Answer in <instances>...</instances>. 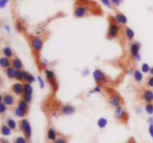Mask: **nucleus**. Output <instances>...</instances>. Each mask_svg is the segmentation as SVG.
<instances>
[{"instance_id": "f257e3e1", "label": "nucleus", "mask_w": 153, "mask_h": 143, "mask_svg": "<svg viewBox=\"0 0 153 143\" xmlns=\"http://www.w3.org/2000/svg\"><path fill=\"white\" fill-rule=\"evenodd\" d=\"M120 24L115 19L114 16H109V27L108 30L107 37L108 39H114L119 36Z\"/></svg>"}, {"instance_id": "f03ea898", "label": "nucleus", "mask_w": 153, "mask_h": 143, "mask_svg": "<svg viewBox=\"0 0 153 143\" xmlns=\"http://www.w3.org/2000/svg\"><path fill=\"white\" fill-rule=\"evenodd\" d=\"M30 46L33 52L35 53H39L41 51L43 46V40L39 37H32L30 38Z\"/></svg>"}, {"instance_id": "7ed1b4c3", "label": "nucleus", "mask_w": 153, "mask_h": 143, "mask_svg": "<svg viewBox=\"0 0 153 143\" xmlns=\"http://www.w3.org/2000/svg\"><path fill=\"white\" fill-rule=\"evenodd\" d=\"M108 98L109 104L113 107H115V108L120 107V106H122L123 103V100L122 97L115 92H112L111 93L109 94Z\"/></svg>"}, {"instance_id": "20e7f679", "label": "nucleus", "mask_w": 153, "mask_h": 143, "mask_svg": "<svg viewBox=\"0 0 153 143\" xmlns=\"http://www.w3.org/2000/svg\"><path fill=\"white\" fill-rule=\"evenodd\" d=\"M89 8L85 4H79L73 10V15L76 18H83L88 14Z\"/></svg>"}, {"instance_id": "39448f33", "label": "nucleus", "mask_w": 153, "mask_h": 143, "mask_svg": "<svg viewBox=\"0 0 153 143\" xmlns=\"http://www.w3.org/2000/svg\"><path fill=\"white\" fill-rule=\"evenodd\" d=\"M93 77H94L95 81L97 82V85H100V86L107 82L106 74L101 69H99L94 70V72H93Z\"/></svg>"}, {"instance_id": "423d86ee", "label": "nucleus", "mask_w": 153, "mask_h": 143, "mask_svg": "<svg viewBox=\"0 0 153 143\" xmlns=\"http://www.w3.org/2000/svg\"><path fill=\"white\" fill-rule=\"evenodd\" d=\"M19 127H20V129L22 130L23 133L25 134V137L27 139L31 138L32 130H31V127L29 122L27 119H22L19 122Z\"/></svg>"}, {"instance_id": "0eeeda50", "label": "nucleus", "mask_w": 153, "mask_h": 143, "mask_svg": "<svg viewBox=\"0 0 153 143\" xmlns=\"http://www.w3.org/2000/svg\"><path fill=\"white\" fill-rule=\"evenodd\" d=\"M114 117L117 120L124 121V122L126 121V122L128 120V113L124 110L122 106H120V107H116V109H115Z\"/></svg>"}, {"instance_id": "6e6552de", "label": "nucleus", "mask_w": 153, "mask_h": 143, "mask_svg": "<svg viewBox=\"0 0 153 143\" xmlns=\"http://www.w3.org/2000/svg\"><path fill=\"white\" fill-rule=\"evenodd\" d=\"M45 74H46V79H47L48 81L50 83V84L52 85V87H58V83H57L56 79H55V75L54 72L52 71V70L46 69L45 70Z\"/></svg>"}, {"instance_id": "1a4fd4ad", "label": "nucleus", "mask_w": 153, "mask_h": 143, "mask_svg": "<svg viewBox=\"0 0 153 143\" xmlns=\"http://www.w3.org/2000/svg\"><path fill=\"white\" fill-rule=\"evenodd\" d=\"M1 101L7 107L13 106L15 104V98L10 93H4L1 95Z\"/></svg>"}, {"instance_id": "9d476101", "label": "nucleus", "mask_w": 153, "mask_h": 143, "mask_svg": "<svg viewBox=\"0 0 153 143\" xmlns=\"http://www.w3.org/2000/svg\"><path fill=\"white\" fill-rule=\"evenodd\" d=\"M141 98L146 103H153V91L149 89H144L141 93Z\"/></svg>"}, {"instance_id": "9b49d317", "label": "nucleus", "mask_w": 153, "mask_h": 143, "mask_svg": "<svg viewBox=\"0 0 153 143\" xmlns=\"http://www.w3.org/2000/svg\"><path fill=\"white\" fill-rule=\"evenodd\" d=\"M11 92L16 95H23L24 90H23V84L21 83H15L12 85Z\"/></svg>"}, {"instance_id": "f8f14e48", "label": "nucleus", "mask_w": 153, "mask_h": 143, "mask_svg": "<svg viewBox=\"0 0 153 143\" xmlns=\"http://www.w3.org/2000/svg\"><path fill=\"white\" fill-rule=\"evenodd\" d=\"M114 18L115 19H116L117 22L120 25H126L127 24V22H128L126 16L124 13H121V12H117V13H115Z\"/></svg>"}, {"instance_id": "ddd939ff", "label": "nucleus", "mask_w": 153, "mask_h": 143, "mask_svg": "<svg viewBox=\"0 0 153 143\" xmlns=\"http://www.w3.org/2000/svg\"><path fill=\"white\" fill-rule=\"evenodd\" d=\"M140 43H137V42H134L131 44L130 46V53H131V56L134 57L136 55H137L138 54H140Z\"/></svg>"}, {"instance_id": "4468645a", "label": "nucleus", "mask_w": 153, "mask_h": 143, "mask_svg": "<svg viewBox=\"0 0 153 143\" xmlns=\"http://www.w3.org/2000/svg\"><path fill=\"white\" fill-rule=\"evenodd\" d=\"M61 112H62V113L64 115L70 116V115H73L76 112V108L73 106L70 105V104H66V105L62 107Z\"/></svg>"}, {"instance_id": "2eb2a0df", "label": "nucleus", "mask_w": 153, "mask_h": 143, "mask_svg": "<svg viewBox=\"0 0 153 143\" xmlns=\"http://www.w3.org/2000/svg\"><path fill=\"white\" fill-rule=\"evenodd\" d=\"M11 66L13 68L16 69V70L22 69V67H23V64H22V60L19 57H14L12 58Z\"/></svg>"}, {"instance_id": "dca6fc26", "label": "nucleus", "mask_w": 153, "mask_h": 143, "mask_svg": "<svg viewBox=\"0 0 153 143\" xmlns=\"http://www.w3.org/2000/svg\"><path fill=\"white\" fill-rule=\"evenodd\" d=\"M4 72H5V74L7 75V77L10 79H13L16 77V69L15 68H13L12 66H9L8 68L5 69H4Z\"/></svg>"}, {"instance_id": "f3484780", "label": "nucleus", "mask_w": 153, "mask_h": 143, "mask_svg": "<svg viewBox=\"0 0 153 143\" xmlns=\"http://www.w3.org/2000/svg\"><path fill=\"white\" fill-rule=\"evenodd\" d=\"M0 66L1 68L5 69L11 66V60H10V58H7L6 57H1L0 58Z\"/></svg>"}, {"instance_id": "a211bd4d", "label": "nucleus", "mask_w": 153, "mask_h": 143, "mask_svg": "<svg viewBox=\"0 0 153 143\" xmlns=\"http://www.w3.org/2000/svg\"><path fill=\"white\" fill-rule=\"evenodd\" d=\"M18 107H19V108L21 109L22 110H23L25 113H28V103L26 101H25V100L23 99V98H22V99L19 100V101H18Z\"/></svg>"}, {"instance_id": "6ab92c4d", "label": "nucleus", "mask_w": 153, "mask_h": 143, "mask_svg": "<svg viewBox=\"0 0 153 143\" xmlns=\"http://www.w3.org/2000/svg\"><path fill=\"white\" fill-rule=\"evenodd\" d=\"M31 84V83H27V82H25V83H23V90H24L23 95H32L33 87Z\"/></svg>"}, {"instance_id": "aec40b11", "label": "nucleus", "mask_w": 153, "mask_h": 143, "mask_svg": "<svg viewBox=\"0 0 153 143\" xmlns=\"http://www.w3.org/2000/svg\"><path fill=\"white\" fill-rule=\"evenodd\" d=\"M47 138L48 139H49L50 141H55L57 139V133L56 131L55 130V129L50 128H49L47 131Z\"/></svg>"}, {"instance_id": "412c9836", "label": "nucleus", "mask_w": 153, "mask_h": 143, "mask_svg": "<svg viewBox=\"0 0 153 143\" xmlns=\"http://www.w3.org/2000/svg\"><path fill=\"white\" fill-rule=\"evenodd\" d=\"M2 53L4 55V56L7 58H11L13 57V50H12L10 46H5V47L3 48Z\"/></svg>"}, {"instance_id": "4be33fe9", "label": "nucleus", "mask_w": 153, "mask_h": 143, "mask_svg": "<svg viewBox=\"0 0 153 143\" xmlns=\"http://www.w3.org/2000/svg\"><path fill=\"white\" fill-rule=\"evenodd\" d=\"M24 73V80L25 82L29 83H32L35 81V77H34V75H32L31 74H30L29 72L26 71H23Z\"/></svg>"}, {"instance_id": "5701e85b", "label": "nucleus", "mask_w": 153, "mask_h": 143, "mask_svg": "<svg viewBox=\"0 0 153 143\" xmlns=\"http://www.w3.org/2000/svg\"><path fill=\"white\" fill-rule=\"evenodd\" d=\"M125 34L126 38L128 40H132L134 37V32L131 28H128V27H126L125 28Z\"/></svg>"}, {"instance_id": "b1692460", "label": "nucleus", "mask_w": 153, "mask_h": 143, "mask_svg": "<svg viewBox=\"0 0 153 143\" xmlns=\"http://www.w3.org/2000/svg\"><path fill=\"white\" fill-rule=\"evenodd\" d=\"M1 133L3 136H9L11 133V129L7 125H3L1 128Z\"/></svg>"}, {"instance_id": "393cba45", "label": "nucleus", "mask_w": 153, "mask_h": 143, "mask_svg": "<svg viewBox=\"0 0 153 143\" xmlns=\"http://www.w3.org/2000/svg\"><path fill=\"white\" fill-rule=\"evenodd\" d=\"M134 78L137 82H141L143 80V74H142V72L140 70L136 69L134 72Z\"/></svg>"}, {"instance_id": "a878e982", "label": "nucleus", "mask_w": 153, "mask_h": 143, "mask_svg": "<svg viewBox=\"0 0 153 143\" xmlns=\"http://www.w3.org/2000/svg\"><path fill=\"white\" fill-rule=\"evenodd\" d=\"M16 80H17L19 82H23L25 81L24 80V73H23V70L20 69V70H16Z\"/></svg>"}, {"instance_id": "bb28decb", "label": "nucleus", "mask_w": 153, "mask_h": 143, "mask_svg": "<svg viewBox=\"0 0 153 143\" xmlns=\"http://www.w3.org/2000/svg\"><path fill=\"white\" fill-rule=\"evenodd\" d=\"M14 113H15V115H16V116L19 118H23L24 116L27 114V113H25L23 110H21V109L18 107V106L14 109Z\"/></svg>"}, {"instance_id": "cd10ccee", "label": "nucleus", "mask_w": 153, "mask_h": 143, "mask_svg": "<svg viewBox=\"0 0 153 143\" xmlns=\"http://www.w3.org/2000/svg\"><path fill=\"white\" fill-rule=\"evenodd\" d=\"M15 28H16V30L17 31V32L22 33L23 32L24 28H25V27H24L23 23H22L21 21L17 20L16 22V23H15Z\"/></svg>"}, {"instance_id": "c85d7f7f", "label": "nucleus", "mask_w": 153, "mask_h": 143, "mask_svg": "<svg viewBox=\"0 0 153 143\" xmlns=\"http://www.w3.org/2000/svg\"><path fill=\"white\" fill-rule=\"evenodd\" d=\"M108 124V120L105 119V118H100L98 120V122H97V125H98L99 128H105L106 127Z\"/></svg>"}, {"instance_id": "c756f323", "label": "nucleus", "mask_w": 153, "mask_h": 143, "mask_svg": "<svg viewBox=\"0 0 153 143\" xmlns=\"http://www.w3.org/2000/svg\"><path fill=\"white\" fill-rule=\"evenodd\" d=\"M145 110L149 115L153 114V104L152 103H146Z\"/></svg>"}, {"instance_id": "7c9ffc66", "label": "nucleus", "mask_w": 153, "mask_h": 143, "mask_svg": "<svg viewBox=\"0 0 153 143\" xmlns=\"http://www.w3.org/2000/svg\"><path fill=\"white\" fill-rule=\"evenodd\" d=\"M7 125L11 130H15L16 128V122L12 119H7Z\"/></svg>"}, {"instance_id": "2f4dec72", "label": "nucleus", "mask_w": 153, "mask_h": 143, "mask_svg": "<svg viewBox=\"0 0 153 143\" xmlns=\"http://www.w3.org/2000/svg\"><path fill=\"white\" fill-rule=\"evenodd\" d=\"M151 67L149 66V64L146 63H144L142 64L141 66V72L143 73H148L150 71Z\"/></svg>"}, {"instance_id": "473e14b6", "label": "nucleus", "mask_w": 153, "mask_h": 143, "mask_svg": "<svg viewBox=\"0 0 153 143\" xmlns=\"http://www.w3.org/2000/svg\"><path fill=\"white\" fill-rule=\"evenodd\" d=\"M100 1H101V2L105 6H106V7H108V8H110V9L113 8L114 5L112 4L111 0H100Z\"/></svg>"}, {"instance_id": "72a5a7b5", "label": "nucleus", "mask_w": 153, "mask_h": 143, "mask_svg": "<svg viewBox=\"0 0 153 143\" xmlns=\"http://www.w3.org/2000/svg\"><path fill=\"white\" fill-rule=\"evenodd\" d=\"M146 86L149 88H153V75L150 76L146 80Z\"/></svg>"}, {"instance_id": "f704fd0d", "label": "nucleus", "mask_w": 153, "mask_h": 143, "mask_svg": "<svg viewBox=\"0 0 153 143\" xmlns=\"http://www.w3.org/2000/svg\"><path fill=\"white\" fill-rule=\"evenodd\" d=\"M6 110H7V106L1 101V104H0V113L1 114H4L5 113Z\"/></svg>"}, {"instance_id": "c9c22d12", "label": "nucleus", "mask_w": 153, "mask_h": 143, "mask_svg": "<svg viewBox=\"0 0 153 143\" xmlns=\"http://www.w3.org/2000/svg\"><path fill=\"white\" fill-rule=\"evenodd\" d=\"M10 1V0H0V8H4Z\"/></svg>"}, {"instance_id": "e433bc0d", "label": "nucleus", "mask_w": 153, "mask_h": 143, "mask_svg": "<svg viewBox=\"0 0 153 143\" xmlns=\"http://www.w3.org/2000/svg\"><path fill=\"white\" fill-rule=\"evenodd\" d=\"M15 143H27V141L24 137L18 136L15 140Z\"/></svg>"}, {"instance_id": "4c0bfd02", "label": "nucleus", "mask_w": 153, "mask_h": 143, "mask_svg": "<svg viewBox=\"0 0 153 143\" xmlns=\"http://www.w3.org/2000/svg\"><path fill=\"white\" fill-rule=\"evenodd\" d=\"M111 1L112 4L114 6H115V7H119L123 3V0H111Z\"/></svg>"}, {"instance_id": "58836bf2", "label": "nucleus", "mask_w": 153, "mask_h": 143, "mask_svg": "<svg viewBox=\"0 0 153 143\" xmlns=\"http://www.w3.org/2000/svg\"><path fill=\"white\" fill-rule=\"evenodd\" d=\"M22 98H23L25 101H26L28 103H30L31 101H32V95H22Z\"/></svg>"}, {"instance_id": "ea45409f", "label": "nucleus", "mask_w": 153, "mask_h": 143, "mask_svg": "<svg viewBox=\"0 0 153 143\" xmlns=\"http://www.w3.org/2000/svg\"><path fill=\"white\" fill-rule=\"evenodd\" d=\"M101 92V87L100 85H97L96 87H94L92 90L90 92V93H95V92Z\"/></svg>"}, {"instance_id": "a19ab883", "label": "nucleus", "mask_w": 153, "mask_h": 143, "mask_svg": "<svg viewBox=\"0 0 153 143\" xmlns=\"http://www.w3.org/2000/svg\"><path fill=\"white\" fill-rule=\"evenodd\" d=\"M37 80H38L39 83H40V88H44V82H43L42 77H40V76H38V77H37Z\"/></svg>"}, {"instance_id": "79ce46f5", "label": "nucleus", "mask_w": 153, "mask_h": 143, "mask_svg": "<svg viewBox=\"0 0 153 143\" xmlns=\"http://www.w3.org/2000/svg\"><path fill=\"white\" fill-rule=\"evenodd\" d=\"M55 143H67V141H66L64 139L59 138V139H57L55 140Z\"/></svg>"}, {"instance_id": "37998d69", "label": "nucleus", "mask_w": 153, "mask_h": 143, "mask_svg": "<svg viewBox=\"0 0 153 143\" xmlns=\"http://www.w3.org/2000/svg\"><path fill=\"white\" fill-rule=\"evenodd\" d=\"M149 135H150L151 137L153 139V125H149Z\"/></svg>"}, {"instance_id": "c03bdc74", "label": "nucleus", "mask_w": 153, "mask_h": 143, "mask_svg": "<svg viewBox=\"0 0 153 143\" xmlns=\"http://www.w3.org/2000/svg\"><path fill=\"white\" fill-rule=\"evenodd\" d=\"M89 73H90V71L88 70V69H85L83 71V75L87 76L89 74Z\"/></svg>"}, {"instance_id": "a18cd8bd", "label": "nucleus", "mask_w": 153, "mask_h": 143, "mask_svg": "<svg viewBox=\"0 0 153 143\" xmlns=\"http://www.w3.org/2000/svg\"><path fill=\"white\" fill-rule=\"evenodd\" d=\"M148 123L149 125H153V117H149L148 119Z\"/></svg>"}, {"instance_id": "49530a36", "label": "nucleus", "mask_w": 153, "mask_h": 143, "mask_svg": "<svg viewBox=\"0 0 153 143\" xmlns=\"http://www.w3.org/2000/svg\"><path fill=\"white\" fill-rule=\"evenodd\" d=\"M4 28H5V29L7 30V32H8V33L10 32V27L8 26V25H6L5 26H4Z\"/></svg>"}, {"instance_id": "de8ad7c7", "label": "nucleus", "mask_w": 153, "mask_h": 143, "mask_svg": "<svg viewBox=\"0 0 153 143\" xmlns=\"http://www.w3.org/2000/svg\"><path fill=\"white\" fill-rule=\"evenodd\" d=\"M136 112H137V113H140V107H137V108H136Z\"/></svg>"}, {"instance_id": "09e8293b", "label": "nucleus", "mask_w": 153, "mask_h": 143, "mask_svg": "<svg viewBox=\"0 0 153 143\" xmlns=\"http://www.w3.org/2000/svg\"><path fill=\"white\" fill-rule=\"evenodd\" d=\"M149 73H150V74H151V75H153V66L151 67L150 71H149Z\"/></svg>"}, {"instance_id": "8fccbe9b", "label": "nucleus", "mask_w": 153, "mask_h": 143, "mask_svg": "<svg viewBox=\"0 0 153 143\" xmlns=\"http://www.w3.org/2000/svg\"><path fill=\"white\" fill-rule=\"evenodd\" d=\"M1 143H8L7 141H4V140L1 139Z\"/></svg>"}, {"instance_id": "3c124183", "label": "nucleus", "mask_w": 153, "mask_h": 143, "mask_svg": "<svg viewBox=\"0 0 153 143\" xmlns=\"http://www.w3.org/2000/svg\"><path fill=\"white\" fill-rule=\"evenodd\" d=\"M127 143H129V142H127Z\"/></svg>"}]
</instances>
